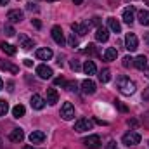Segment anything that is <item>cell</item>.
<instances>
[{
	"instance_id": "obj_13",
	"label": "cell",
	"mask_w": 149,
	"mask_h": 149,
	"mask_svg": "<svg viewBox=\"0 0 149 149\" xmlns=\"http://www.w3.org/2000/svg\"><path fill=\"white\" fill-rule=\"evenodd\" d=\"M30 102H31V108H33V109H38V111L45 108V101H43V97L38 95V94H33V95H31V101H30Z\"/></svg>"
},
{
	"instance_id": "obj_1",
	"label": "cell",
	"mask_w": 149,
	"mask_h": 149,
	"mask_svg": "<svg viewBox=\"0 0 149 149\" xmlns=\"http://www.w3.org/2000/svg\"><path fill=\"white\" fill-rule=\"evenodd\" d=\"M116 87H118V90H120L123 95H132V94H135V90H137L135 83H134L128 76H125V74H120V76L116 78Z\"/></svg>"
},
{
	"instance_id": "obj_17",
	"label": "cell",
	"mask_w": 149,
	"mask_h": 149,
	"mask_svg": "<svg viewBox=\"0 0 149 149\" xmlns=\"http://www.w3.org/2000/svg\"><path fill=\"white\" fill-rule=\"evenodd\" d=\"M43 141H45V134L42 130H35V132L30 134V142L31 144H42Z\"/></svg>"
},
{
	"instance_id": "obj_47",
	"label": "cell",
	"mask_w": 149,
	"mask_h": 149,
	"mask_svg": "<svg viewBox=\"0 0 149 149\" xmlns=\"http://www.w3.org/2000/svg\"><path fill=\"white\" fill-rule=\"evenodd\" d=\"M74 3H76V5H78V3H81V2H83V0H73Z\"/></svg>"
},
{
	"instance_id": "obj_4",
	"label": "cell",
	"mask_w": 149,
	"mask_h": 149,
	"mask_svg": "<svg viewBox=\"0 0 149 149\" xmlns=\"http://www.w3.org/2000/svg\"><path fill=\"white\" fill-rule=\"evenodd\" d=\"M92 127H94V121L87 120V118H80L74 123V130L76 132H87V130H92Z\"/></svg>"
},
{
	"instance_id": "obj_31",
	"label": "cell",
	"mask_w": 149,
	"mask_h": 149,
	"mask_svg": "<svg viewBox=\"0 0 149 149\" xmlns=\"http://www.w3.org/2000/svg\"><path fill=\"white\" fill-rule=\"evenodd\" d=\"M121 64H123V68H130V66L134 64V59H132L130 56H125V57H123V63H121Z\"/></svg>"
},
{
	"instance_id": "obj_49",
	"label": "cell",
	"mask_w": 149,
	"mask_h": 149,
	"mask_svg": "<svg viewBox=\"0 0 149 149\" xmlns=\"http://www.w3.org/2000/svg\"><path fill=\"white\" fill-rule=\"evenodd\" d=\"M23 149H33V146H24Z\"/></svg>"
},
{
	"instance_id": "obj_21",
	"label": "cell",
	"mask_w": 149,
	"mask_h": 149,
	"mask_svg": "<svg viewBox=\"0 0 149 149\" xmlns=\"http://www.w3.org/2000/svg\"><path fill=\"white\" fill-rule=\"evenodd\" d=\"M102 57H104V61H108V63H111V61H114V59L118 57V50H116L114 47H108V49L104 50V54H102Z\"/></svg>"
},
{
	"instance_id": "obj_53",
	"label": "cell",
	"mask_w": 149,
	"mask_h": 149,
	"mask_svg": "<svg viewBox=\"0 0 149 149\" xmlns=\"http://www.w3.org/2000/svg\"><path fill=\"white\" fill-rule=\"evenodd\" d=\"M128 2H134V0H128Z\"/></svg>"
},
{
	"instance_id": "obj_16",
	"label": "cell",
	"mask_w": 149,
	"mask_h": 149,
	"mask_svg": "<svg viewBox=\"0 0 149 149\" xmlns=\"http://www.w3.org/2000/svg\"><path fill=\"white\" fill-rule=\"evenodd\" d=\"M108 38H109V30L104 26H99L95 31V40L97 42H108Z\"/></svg>"
},
{
	"instance_id": "obj_23",
	"label": "cell",
	"mask_w": 149,
	"mask_h": 149,
	"mask_svg": "<svg viewBox=\"0 0 149 149\" xmlns=\"http://www.w3.org/2000/svg\"><path fill=\"white\" fill-rule=\"evenodd\" d=\"M19 42H21V47H23L24 50H30V49L35 47V42L30 40L28 37H24V35H19Z\"/></svg>"
},
{
	"instance_id": "obj_6",
	"label": "cell",
	"mask_w": 149,
	"mask_h": 149,
	"mask_svg": "<svg viewBox=\"0 0 149 149\" xmlns=\"http://www.w3.org/2000/svg\"><path fill=\"white\" fill-rule=\"evenodd\" d=\"M61 118L66 120V121H70V120L74 118V108L71 102H64L63 104V108H61Z\"/></svg>"
},
{
	"instance_id": "obj_29",
	"label": "cell",
	"mask_w": 149,
	"mask_h": 149,
	"mask_svg": "<svg viewBox=\"0 0 149 149\" xmlns=\"http://www.w3.org/2000/svg\"><path fill=\"white\" fill-rule=\"evenodd\" d=\"M9 111V102L5 99H0V116H5Z\"/></svg>"
},
{
	"instance_id": "obj_14",
	"label": "cell",
	"mask_w": 149,
	"mask_h": 149,
	"mask_svg": "<svg viewBox=\"0 0 149 149\" xmlns=\"http://www.w3.org/2000/svg\"><path fill=\"white\" fill-rule=\"evenodd\" d=\"M35 56H37V59H42V61H49V59H52V56H54V52L50 50V49H37V52H35Z\"/></svg>"
},
{
	"instance_id": "obj_12",
	"label": "cell",
	"mask_w": 149,
	"mask_h": 149,
	"mask_svg": "<svg viewBox=\"0 0 149 149\" xmlns=\"http://www.w3.org/2000/svg\"><path fill=\"white\" fill-rule=\"evenodd\" d=\"M0 70H3V71H9V73H12V74L19 73V68H17L16 64H12V63L5 61V59H0Z\"/></svg>"
},
{
	"instance_id": "obj_9",
	"label": "cell",
	"mask_w": 149,
	"mask_h": 149,
	"mask_svg": "<svg viewBox=\"0 0 149 149\" xmlns=\"http://www.w3.org/2000/svg\"><path fill=\"white\" fill-rule=\"evenodd\" d=\"M81 90H83L85 94H88V95L95 94V81H94V80H90V78L83 80V81H81Z\"/></svg>"
},
{
	"instance_id": "obj_34",
	"label": "cell",
	"mask_w": 149,
	"mask_h": 149,
	"mask_svg": "<svg viewBox=\"0 0 149 149\" xmlns=\"http://www.w3.org/2000/svg\"><path fill=\"white\" fill-rule=\"evenodd\" d=\"M3 31H5V35H7V37H14V35H16V30H14L12 26H5V28H3Z\"/></svg>"
},
{
	"instance_id": "obj_2",
	"label": "cell",
	"mask_w": 149,
	"mask_h": 149,
	"mask_svg": "<svg viewBox=\"0 0 149 149\" xmlns=\"http://www.w3.org/2000/svg\"><path fill=\"white\" fill-rule=\"evenodd\" d=\"M141 142V134H137V132H134V130H130V132H127L125 135H123V144L125 146H135V144H139Z\"/></svg>"
},
{
	"instance_id": "obj_15",
	"label": "cell",
	"mask_w": 149,
	"mask_h": 149,
	"mask_svg": "<svg viewBox=\"0 0 149 149\" xmlns=\"http://www.w3.org/2000/svg\"><path fill=\"white\" fill-rule=\"evenodd\" d=\"M134 19H135V9L130 5V7H127V9L123 10V21H125L127 24H132Z\"/></svg>"
},
{
	"instance_id": "obj_44",
	"label": "cell",
	"mask_w": 149,
	"mask_h": 149,
	"mask_svg": "<svg viewBox=\"0 0 149 149\" xmlns=\"http://www.w3.org/2000/svg\"><path fill=\"white\" fill-rule=\"evenodd\" d=\"M128 125H132V127H137V125H139V121H137V120H128Z\"/></svg>"
},
{
	"instance_id": "obj_8",
	"label": "cell",
	"mask_w": 149,
	"mask_h": 149,
	"mask_svg": "<svg viewBox=\"0 0 149 149\" xmlns=\"http://www.w3.org/2000/svg\"><path fill=\"white\" fill-rule=\"evenodd\" d=\"M37 74L42 78V80H49V78H52V68H49L47 64H40L37 66Z\"/></svg>"
},
{
	"instance_id": "obj_30",
	"label": "cell",
	"mask_w": 149,
	"mask_h": 149,
	"mask_svg": "<svg viewBox=\"0 0 149 149\" xmlns=\"http://www.w3.org/2000/svg\"><path fill=\"white\" fill-rule=\"evenodd\" d=\"M68 45L70 47H78V37L74 35V33H70V37H68Z\"/></svg>"
},
{
	"instance_id": "obj_7",
	"label": "cell",
	"mask_w": 149,
	"mask_h": 149,
	"mask_svg": "<svg viewBox=\"0 0 149 149\" xmlns=\"http://www.w3.org/2000/svg\"><path fill=\"white\" fill-rule=\"evenodd\" d=\"M50 35H52V40L57 43V45H64V35H63V28L61 26H54L50 30Z\"/></svg>"
},
{
	"instance_id": "obj_18",
	"label": "cell",
	"mask_w": 149,
	"mask_h": 149,
	"mask_svg": "<svg viewBox=\"0 0 149 149\" xmlns=\"http://www.w3.org/2000/svg\"><path fill=\"white\" fill-rule=\"evenodd\" d=\"M134 66L137 68V70H141V71H144L146 68H148V57L142 54V56H137L135 59H134Z\"/></svg>"
},
{
	"instance_id": "obj_51",
	"label": "cell",
	"mask_w": 149,
	"mask_h": 149,
	"mask_svg": "<svg viewBox=\"0 0 149 149\" xmlns=\"http://www.w3.org/2000/svg\"><path fill=\"white\" fill-rule=\"evenodd\" d=\"M0 149H3V144H2V139H0Z\"/></svg>"
},
{
	"instance_id": "obj_38",
	"label": "cell",
	"mask_w": 149,
	"mask_h": 149,
	"mask_svg": "<svg viewBox=\"0 0 149 149\" xmlns=\"http://www.w3.org/2000/svg\"><path fill=\"white\" fill-rule=\"evenodd\" d=\"M54 83H56V85H64V87H66V80H64L63 76H59V78H56V80H54Z\"/></svg>"
},
{
	"instance_id": "obj_10",
	"label": "cell",
	"mask_w": 149,
	"mask_h": 149,
	"mask_svg": "<svg viewBox=\"0 0 149 149\" xmlns=\"http://www.w3.org/2000/svg\"><path fill=\"white\" fill-rule=\"evenodd\" d=\"M83 144L90 149H97L101 146V137H99V135H88V137L83 141Z\"/></svg>"
},
{
	"instance_id": "obj_36",
	"label": "cell",
	"mask_w": 149,
	"mask_h": 149,
	"mask_svg": "<svg viewBox=\"0 0 149 149\" xmlns=\"http://www.w3.org/2000/svg\"><path fill=\"white\" fill-rule=\"evenodd\" d=\"M90 24H94V26L99 28V26H101V17H99V16H94V17L90 19Z\"/></svg>"
},
{
	"instance_id": "obj_22",
	"label": "cell",
	"mask_w": 149,
	"mask_h": 149,
	"mask_svg": "<svg viewBox=\"0 0 149 149\" xmlns=\"http://www.w3.org/2000/svg\"><path fill=\"white\" fill-rule=\"evenodd\" d=\"M108 26L113 33H121V24L116 17H108Z\"/></svg>"
},
{
	"instance_id": "obj_26",
	"label": "cell",
	"mask_w": 149,
	"mask_h": 149,
	"mask_svg": "<svg viewBox=\"0 0 149 149\" xmlns=\"http://www.w3.org/2000/svg\"><path fill=\"white\" fill-rule=\"evenodd\" d=\"M24 113H26V108L23 104H16L12 108V116L14 118H21V116H24Z\"/></svg>"
},
{
	"instance_id": "obj_27",
	"label": "cell",
	"mask_w": 149,
	"mask_h": 149,
	"mask_svg": "<svg viewBox=\"0 0 149 149\" xmlns=\"http://www.w3.org/2000/svg\"><path fill=\"white\" fill-rule=\"evenodd\" d=\"M0 49H2L7 56H14V54H16V47L10 45V43H5V42H3V43H0Z\"/></svg>"
},
{
	"instance_id": "obj_5",
	"label": "cell",
	"mask_w": 149,
	"mask_h": 149,
	"mask_svg": "<svg viewBox=\"0 0 149 149\" xmlns=\"http://www.w3.org/2000/svg\"><path fill=\"white\" fill-rule=\"evenodd\" d=\"M92 24H90V21H85V23H73L71 24V30H73V33L76 35H80V37H83V35H87L88 33V28H90Z\"/></svg>"
},
{
	"instance_id": "obj_52",
	"label": "cell",
	"mask_w": 149,
	"mask_h": 149,
	"mask_svg": "<svg viewBox=\"0 0 149 149\" xmlns=\"http://www.w3.org/2000/svg\"><path fill=\"white\" fill-rule=\"evenodd\" d=\"M47 2H57V0H47Z\"/></svg>"
},
{
	"instance_id": "obj_48",
	"label": "cell",
	"mask_w": 149,
	"mask_h": 149,
	"mask_svg": "<svg viewBox=\"0 0 149 149\" xmlns=\"http://www.w3.org/2000/svg\"><path fill=\"white\" fill-rule=\"evenodd\" d=\"M146 43H148V45H149V33H148V35H146Z\"/></svg>"
},
{
	"instance_id": "obj_19",
	"label": "cell",
	"mask_w": 149,
	"mask_h": 149,
	"mask_svg": "<svg viewBox=\"0 0 149 149\" xmlns=\"http://www.w3.org/2000/svg\"><path fill=\"white\" fill-rule=\"evenodd\" d=\"M47 102L50 106H54V104L59 102V94H57L56 88H47Z\"/></svg>"
},
{
	"instance_id": "obj_24",
	"label": "cell",
	"mask_w": 149,
	"mask_h": 149,
	"mask_svg": "<svg viewBox=\"0 0 149 149\" xmlns=\"http://www.w3.org/2000/svg\"><path fill=\"white\" fill-rule=\"evenodd\" d=\"M137 19L142 26H149V10H139L137 12Z\"/></svg>"
},
{
	"instance_id": "obj_3",
	"label": "cell",
	"mask_w": 149,
	"mask_h": 149,
	"mask_svg": "<svg viewBox=\"0 0 149 149\" xmlns=\"http://www.w3.org/2000/svg\"><path fill=\"white\" fill-rule=\"evenodd\" d=\"M125 49L130 50V52H134V50L139 49V40L135 37V33H127L125 35Z\"/></svg>"
},
{
	"instance_id": "obj_11",
	"label": "cell",
	"mask_w": 149,
	"mask_h": 149,
	"mask_svg": "<svg viewBox=\"0 0 149 149\" xmlns=\"http://www.w3.org/2000/svg\"><path fill=\"white\" fill-rule=\"evenodd\" d=\"M23 12L19 10V9H12V10H9V14H7V19H9V23H21L23 21Z\"/></svg>"
},
{
	"instance_id": "obj_42",
	"label": "cell",
	"mask_w": 149,
	"mask_h": 149,
	"mask_svg": "<svg viewBox=\"0 0 149 149\" xmlns=\"http://www.w3.org/2000/svg\"><path fill=\"white\" fill-rule=\"evenodd\" d=\"M94 123H99V125H108V121H102L99 118H94Z\"/></svg>"
},
{
	"instance_id": "obj_45",
	"label": "cell",
	"mask_w": 149,
	"mask_h": 149,
	"mask_svg": "<svg viewBox=\"0 0 149 149\" xmlns=\"http://www.w3.org/2000/svg\"><path fill=\"white\" fill-rule=\"evenodd\" d=\"M9 3V0H0V5H7Z\"/></svg>"
},
{
	"instance_id": "obj_28",
	"label": "cell",
	"mask_w": 149,
	"mask_h": 149,
	"mask_svg": "<svg viewBox=\"0 0 149 149\" xmlns=\"http://www.w3.org/2000/svg\"><path fill=\"white\" fill-rule=\"evenodd\" d=\"M99 80H101L102 83H108V81L111 80V71H109V70H102V71L99 73Z\"/></svg>"
},
{
	"instance_id": "obj_25",
	"label": "cell",
	"mask_w": 149,
	"mask_h": 149,
	"mask_svg": "<svg viewBox=\"0 0 149 149\" xmlns=\"http://www.w3.org/2000/svg\"><path fill=\"white\" fill-rule=\"evenodd\" d=\"M83 71L88 74H95V71H97V68H95V64H94V61H85V64H83Z\"/></svg>"
},
{
	"instance_id": "obj_46",
	"label": "cell",
	"mask_w": 149,
	"mask_h": 149,
	"mask_svg": "<svg viewBox=\"0 0 149 149\" xmlns=\"http://www.w3.org/2000/svg\"><path fill=\"white\" fill-rule=\"evenodd\" d=\"M144 74H146V76H148V78H149V66H148V68H146V70H144Z\"/></svg>"
},
{
	"instance_id": "obj_33",
	"label": "cell",
	"mask_w": 149,
	"mask_h": 149,
	"mask_svg": "<svg viewBox=\"0 0 149 149\" xmlns=\"http://www.w3.org/2000/svg\"><path fill=\"white\" fill-rule=\"evenodd\" d=\"M66 88L71 90V92H76L78 90V83L76 81H66Z\"/></svg>"
},
{
	"instance_id": "obj_35",
	"label": "cell",
	"mask_w": 149,
	"mask_h": 149,
	"mask_svg": "<svg viewBox=\"0 0 149 149\" xmlns=\"http://www.w3.org/2000/svg\"><path fill=\"white\" fill-rule=\"evenodd\" d=\"M70 66H71V70H73V71H80V70H81V66H80V63H78L76 59H73V61L70 63Z\"/></svg>"
},
{
	"instance_id": "obj_43",
	"label": "cell",
	"mask_w": 149,
	"mask_h": 149,
	"mask_svg": "<svg viewBox=\"0 0 149 149\" xmlns=\"http://www.w3.org/2000/svg\"><path fill=\"white\" fill-rule=\"evenodd\" d=\"M116 104H118V108H120L121 111H127V106H123V104H121L120 101H116Z\"/></svg>"
},
{
	"instance_id": "obj_50",
	"label": "cell",
	"mask_w": 149,
	"mask_h": 149,
	"mask_svg": "<svg viewBox=\"0 0 149 149\" xmlns=\"http://www.w3.org/2000/svg\"><path fill=\"white\" fill-rule=\"evenodd\" d=\"M2 87H3V81H2V78H0V90H2Z\"/></svg>"
},
{
	"instance_id": "obj_40",
	"label": "cell",
	"mask_w": 149,
	"mask_h": 149,
	"mask_svg": "<svg viewBox=\"0 0 149 149\" xmlns=\"http://www.w3.org/2000/svg\"><path fill=\"white\" fill-rule=\"evenodd\" d=\"M31 24H33V26H35L37 30H40V28H42V23H40L38 19H31Z\"/></svg>"
},
{
	"instance_id": "obj_39",
	"label": "cell",
	"mask_w": 149,
	"mask_h": 149,
	"mask_svg": "<svg viewBox=\"0 0 149 149\" xmlns=\"http://www.w3.org/2000/svg\"><path fill=\"white\" fill-rule=\"evenodd\" d=\"M26 7H28V10H35V12H37V10H38L37 3H33V2H30V3H28V5H26Z\"/></svg>"
},
{
	"instance_id": "obj_20",
	"label": "cell",
	"mask_w": 149,
	"mask_h": 149,
	"mask_svg": "<svg viewBox=\"0 0 149 149\" xmlns=\"http://www.w3.org/2000/svg\"><path fill=\"white\" fill-rule=\"evenodd\" d=\"M9 139L12 141V142H23V139H24V132L21 130V128H14L12 132H10V135H9Z\"/></svg>"
},
{
	"instance_id": "obj_32",
	"label": "cell",
	"mask_w": 149,
	"mask_h": 149,
	"mask_svg": "<svg viewBox=\"0 0 149 149\" xmlns=\"http://www.w3.org/2000/svg\"><path fill=\"white\" fill-rule=\"evenodd\" d=\"M83 52H85V54H90V56H92V54H97V50H95V45H94V43H88V45H87V49H85Z\"/></svg>"
},
{
	"instance_id": "obj_41",
	"label": "cell",
	"mask_w": 149,
	"mask_h": 149,
	"mask_svg": "<svg viewBox=\"0 0 149 149\" xmlns=\"http://www.w3.org/2000/svg\"><path fill=\"white\" fill-rule=\"evenodd\" d=\"M24 66L31 68V66H33V61H31V59H24Z\"/></svg>"
},
{
	"instance_id": "obj_37",
	"label": "cell",
	"mask_w": 149,
	"mask_h": 149,
	"mask_svg": "<svg viewBox=\"0 0 149 149\" xmlns=\"http://www.w3.org/2000/svg\"><path fill=\"white\" fill-rule=\"evenodd\" d=\"M106 149H118V144H116V141H109V142L106 144Z\"/></svg>"
}]
</instances>
